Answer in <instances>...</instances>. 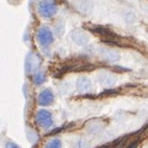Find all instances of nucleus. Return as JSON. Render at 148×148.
I'll list each match as a JSON object with an SVG mask.
<instances>
[{
  "instance_id": "1",
  "label": "nucleus",
  "mask_w": 148,
  "mask_h": 148,
  "mask_svg": "<svg viewBox=\"0 0 148 148\" xmlns=\"http://www.w3.org/2000/svg\"><path fill=\"white\" fill-rule=\"evenodd\" d=\"M37 10L43 18H52L58 12V6L54 0H40Z\"/></svg>"
},
{
  "instance_id": "2",
  "label": "nucleus",
  "mask_w": 148,
  "mask_h": 148,
  "mask_svg": "<svg viewBox=\"0 0 148 148\" xmlns=\"http://www.w3.org/2000/svg\"><path fill=\"white\" fill-rule=\"evenodd\" d=\"M35 120L38 126H41L43 130H49L53 126V116L52 112L47 109H40L36 112Z\"/></svg>"
},
{
  "instance_id": "3",
  "label": "nucleus",
  "mask_w": 148,
  "mask_h": 148,
  "mask_svg": "<svg viewBox=\"0 0 148 148\" xmlns=\"http://www.w3.org/2000/svg\"><path fill=\"white\" fill-rule=\"evenodd\" d=\"M37 41L41 47L43 48H47L49 47L54 42V36H53V32L51 31V29H48L47 26H42L40 27L38 31H37Z\"/></svg>"
},
{
  "instance_id": "4",
  "label": "nucleus",
  "mask_w": 148,
  "mask_h": 148,
  "mask_svg": "<svg viewBox=\"0 0 148 148\" xmlns=\"http://www.w3.org/2000/svg\"><path fill=\"white\" fill-rule=\"evenodd\" d=\"M71 38L73 42L77 46H79V47H84V46L89 45V41H90L89 35H88L85 31H83L82 29L73 30L71 34Z\"/></svg>"
},
{
  "instance_id": "5",
  "label": "nucleus",
  "mask_w": 148,
  "mask_h": 148,
  "mask_svg": "<svg viewBox=\"0 0 148 148\" xmlns=\"http://www.w3.org/2000/svg\"><path fill=\"white\" fill-rule=\"evenodd\" d=\"M54 103V94L52 89H43L42 91H40L38 96H37V104L40 106H45V108H47V106H51Z\"/></svg>"
},
{
  "instance_id": "6",
  "label": "nucleus",
  "mask_w": 148,
  "mask_h": 148,
  "mask_svg": "<svg viewBox=\"0 0 148 148\" xmlns=\"http://www.w3.org/2000/svg\"><path fill=\"white\" fill-rule=\"evenodd\" d=\"M96 79L105 88L114 86L117 83V78L115 77L114 74H111L110 72H100L98 75H96Z\"/></svg>"
},
{
  "instance_id": "7",
  "label": "nucleus",
  "mask_w": 148,
  "mask_h": 148,
  "mask_svg": "<svg viewBox=\"0 0 148 148\" xmlns=\"http://www.w3.org/2000/svg\"><path fill=\"white\" fill-rule=\"evenodd\" d=\"M41 64V59L40 57H37L35 53L30 52L26 57V72L27 73H32V72H36L38 69Z\"/></svg>"
},
{
  "instance_id": "8",
  "label": "nucleus",
  "mask_w": 148,
  "mask_h": 148,
  "mask_svg": "<svg viewBox=\"0 0 148 148\" xmlns=\"http://www.w3.org/2000/svg\"><path fill=\"white\" fill-rule=\"evenodd\" d=\"M100 56L101 58L106 62H110V63H115L120 61V53L115 49H111V48H100Z\"/></svg>"
},
{
  "instance_id": "9",
  "label": "nucleus",
  "mask_w": 148,
  "mask_h": 148,
  "mask_svg": "<svg viewBox=\"0 0 148 148\" xmlns=\"http://www.w3.org/2000/svg\"><path fill=\"white\" fill-rule=\"evenodd\" d=\"M75 88L79 92H88L91 90L92 83L90 80V78L88 77H79L75 82Z\"/></svg>"
},
{
  "instance_id": "10",
  "label": "nucleus",
  "mask_w": 148,
  "mask_h": 148,
  "mask_svg": "<svg viewBox=\"0 0 148 148\" xmlns=\"http://www.w3.org/2000/svg\"><path fill=\"white\" fill-rule=\"evenodd\" d=\"M86 131L90 133V135H99V133H101L104 131V125L103 122L100 121H90L88 122L86 125Z\"/></svg>"
},
{
  "instance_id": "11",
  "label": "nucleus",
  "mask_w": 148,
  "mask_h": 148,
  "mask_svg": "<svg viewBox=\"0 0 148 148\" xmlns=\"http://www.w3.org/2000/svg\"><path fill=\"white\" fill-rule=\"evenodd\" d=\"M92 1L91 0H79L77 3V9L79 10L82 14H90L92 11Z\"/></svg>"
},
{
  "instance_id": "12",
  "label": "nucleus",
  "mask_w": 148,
  "mask_h": 148,
  "mask_svg": "<svg viewBox=\"0 0 148 148\" xmlns=\"http://www.w3.org/2000/svg\"><path fill=\"white\" fill-rule=\"evenodd\" d=\"M45 82H46V73L43 71H36L35 75H34V83L37 86H40V85H42Z\"/></svg>"
},
{
  "instance_id": "13",
  "label": "nucleus",
  "mask_w": 148,
  "mask_h": 148,
  "mask_svg": "<svg viewBox=\"0 0 148 148\" xmlns=\"http://www.w3.org/2000/svg\"><path fill=\"white\" fill-rule=\"evenodd\" d=\"M43 148H62V142L59 138H52L51 141H48L47 143L45 145Z\"/></svg>"
},
{
  "instance_id": "14",
  "label": "nucleus",
  "mask_w": 148,
  "mask_h": 148,
  "mask_svg": "<svg viewBox=\"0 0 148 148\" xmlns=\"http://www.w3.org/2000/svg\"><path fill=\"white\" fill-rule=\"evenodd\" d=\"M26 135H27V138L30 140L31 143H35L37 140H38V135L35 132V131H32V130L29 127L27 128V131H26Z\"/></svg>"
},
{
  "instance_id": "15",
  "label": "nucleus",
  "mask_w": 148,
  "mask_h": 148,
  "mask_svg": "<svg viewBox=\"0 0 148 148\" xmlns=\"http://www.w3.org/2000/svg\"><path fill=\"white\" fill-rule=\"evenodd\" d=\"M74 148H89V142L85 138H79L74 145Z\"/></svg>"
},
{
  "instance_id": "16",
  "label": "nucleus",
  "mask_w": 148,
  "mask_h": 148,
  "mask_svg": "<svg viewBox=\"0 0 148 148\" xmlns=\"http://www.w3.org/2000/svg\"><path fill=\"white\" fill-rule=\"evenodd\" d=\"M64 32V24L62 21H59L56 24V34H57L58 36H62Z\"/></svg>"
},
{
  "instance_id": "17",
  "label": "nucleus",
  "mask_w": 148,
  "mask_h": 148,
  "mask_svg": "<svg viewBox=\"0 0 148 148\" xmlns=\"http://www.w3.org/2000/svg\"><path fill=\"white\" fill-rule=\"evenodd\" d=\"M5 148H21V147L18 146L17 143H15V142L9 141V142H6V143H5Z\"/></svg>"
},
{
  "instance_id": "18",
  "label": "nucleus",
  "mask_w": 148,
  "mask_h": 148,
  "mask_svg": "<svg viewBox=\"0 0 148 148\" xmlns=\"http://www.w3.org/2000/svg\"><path fill=\"white\" fill-rule=\"evenodd\" d=\"M137 146H138V140H137V141L131 142L130 145H127L126 147H123V148H137Z\"/></svg>"
}]
</instances>
